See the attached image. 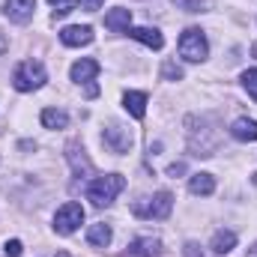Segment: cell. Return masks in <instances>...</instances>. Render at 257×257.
Listing matches in <instances>:
<instances>
[{"label": "cell", "mask_w": 257, "mask_h": 257, "mask_svg": "<svg viewBox=\"0 0 257 257\" xmlns=\"http://www.w3.org/2000/svg\"><path fill=\"white\" fill-rule=\"evenodd\" d=\"M3 251H6V257H21V251H24V245H21L18 239H6Z\"/></svg>", "instance_id": "24"}, {"label": "cell", "mask_w": 257, "mask_h": 257, "mask_svg": "<svg viewBox=\"0 0 257 257\" xmlns=\"http://www.w3.org/2000/svg\"><path fill=\"white\" fill-rule=\"evenodd\" d=\"M60 42L69 45V48L90 45V42H93V27H87V24H72V27H63V30H60Z\"/></svg>", "instance_id": "9"}, {"label": "cell", "mask_w": 257, "mask_h": 257, "mask_svg": "<svg viewBox=\"0 0 257 257\" xmlns=\"http://www.w3.org/2000/svg\"><path fill=\"white\" fill-rule=\"evenodd\" d=\"M233 245H236V233L233 230H218L212 236V242H209L212 254H227V251H233Z\"/></svg>", "instance_id": "17"}, {"label": "cell", "mask_w": 257, "mask_h": 257, "mask_svg": "<svg viewBox=\"0 0 257 257\" xmlns=\"http://www.w3.org/2000/svg\"><path fill=\"white\" fill-rule=\"evenodd\" d=\"M81 224H84V206H81V203H75V200L63 203V206L57 209V215H54V230H57L60 236L75 233Z\"/></svg>", "instance_id": "5"}, {"label": "cell", "mask_w": 257, "mask_h": 257, "mask_svg": "<svg viewBox=\"0 0 257 257\" xmlns=\"http://www.w3.org/2000/svg\"><path fill=\"white\" fill-rule=\"evenodd\" d=\"M171 209H174V194L171 192H159V194H153V197L135 200V206H132V212L138 218H156V221L168 218Z\"/></svg>", "instance_id": "3"}, {"label": "cell", "mask_w": 257, "mask_h": 257, "mask_svg": "<svg viewBox=\"0 0 257 257\" xmlns=\"http://www.w3.org/2000/svg\"><path fill=\"white\" fill-rule=\"evenodd\" d=\"M126 189V177L120 174H108V177H96L90 186H87V197L96 203V206H108L114 203V197Z\"/></svg>", "instance_id": "2"}, {"label": "cell", "mask_w": 257, "mask_h": 257, "mask_svg": "<svg viewBox=\"0 0 257 257\" xmlns=\"http://www.w3.org/2000/svg\"><path fill=\"white\" fill-rule=\"evenodd\" d=\"M96 75H99V63L90 60V57H84V60H78L72 66V81H78V84H93Z\"/></svg>", "instance_id": "13"}, {"label": "cell", "mask_w": 257, "mask_h": 257, "mask_svg": "<svg viewBox=\"0 0 257 257\" xmlns=\"http://www.w3.org/2000/svg\"><path fill=\"white\" fill-rule=\"evenodd\" d=\"M132 39H138V42H144L147 48H153V51H159L162 45H165V36L156 30V27H128L126 30Z\"/></svg>", "instance_id": "11"}, {"label": "cell", "mask_w": 257, "mask_h": 257, "mask_svg": "<svg viewBox=\"0 0 257 257\" xmlns=\"http://www.w3.org/2000/svg\"><path fill=\"white\" fill-rule=\"evenodd\" d=\"M123 108L135 120H144V114H147V96L144 93H126L123 96Z\"/></svg>", "instance_id": "18"}, {"label": "cell", "mask_w": 257, "mask_h": 257, "mask_svg": "<svg viewBox=\"0 0 257 257\" xmlns=\"http://www.w3.org/2000/svg\"><path fill=\"white\" fill-rule=\"evenodd\" d=\"M183 171H186V165H183V162H177V165H171V168H168V174H171V177H177V174H183Z\"/></svg>", "instance_id": "26"}, {"label": "cell", "mask_w": 257, "mask_h": 257, "mask_svg": "<svg viewBox=\"0 0 257 257\" xmlns=\"http://www.w3.org/2000/svg\"><path fill=\"white\" fill-rule=\"evenodd\" d=\"M162 78H165V81H180V78H183V69L174 63V60H168V63L162 66Z\"/></svg>", "instance_id": "22"}, {"label": "cell", "mask_w": 257, "mask_h": 257, "mask_svg": "<svg viewBox=\"0 0 257 257\" xmlns=\"http://www.w3.org/2000/svg\"><path fill=\"white\" fill-rule=\"evenodd\" d=\"M66 159H69V165H72V171H75L78 177H90V174H93V165H90V159L84 156V147H81L78 141H69V144H66Z\"/></svg>", "instance_id": "8"}, {"label": "cell", "mask_w": 257, "mask_h": 257, "mask_svg": "<svg viewBox=\"0 0 257 257\" xmlns=\"http://www.w3.org/2000/svg\"><path fill=\"white\" fill-rule=\"evenodd\" d=\"M242 87L248 90V96L257 102V69H245L242 72Z\"/></svg>", "instance_id": "20"}, {"label": "cell", "mask_w": 257, "mask_h": 257, "mask_svg": "<svg viewBox=\"0 0 257 257\" xmlns=\"http://www.w3.org/2000/svg\"><path fill=\"white\" fill-rule=\"evenodd\" d=\"M111 239H114L111 224H102V221H99V224H93V227L87 230V242H90V245H96V248H102V251L111 245Z\"/></svg>", "instance_id": "14"}, {"label": "cell", "mask_w": 257, "mask_h": 257, "mask_svg": "<svg viewBox=\"0 0 257 257\" xmlns=\"http://www.w3.org/2000/svg\"><path fill=\"white\" fill-rule=\"evenodd\" d=\"M186 254H189V257H200V251H197V245H194V242H189V245H186Z\"/></svg>", "instance_id": "27"}, {"label": "cell", "mask_w": 257, "mask_h": 257, "mask_svg": "<svg viewBox=\"0 0 257 257\" xmlns=\"http://www.w3.org/2000/svg\"><path fill=\"white\" fill-rule=\"evenodd\" d=\"M102 3H105V0H81V6H84L87 12H96V9H102Z\"/></svg>", "instance_id": "25"}, {"label": "cell", "mask_w": 257, "mask_h": 257, "mask_svg": "<svg viewBox=\"0 0 257 257\" xmlns=\"http://www.w3.org/2000/svg\"><path fill=\"white\" fill-rule=\"evenodd\" d=\"M36 12V0H6L3 3V15L12 24H27Z\"/></svg>", "instance_id": "7"}, {"label": "cell", "mask_w": 257, "mask_h": 257, "mask_svg": "<svg viewBox=\"0 0 257 257\" xmlns=\"http://www.w3.org/2000/svg\"><path fill=\"white\" fill-rule=\"evenodd\" d=\"M87 96H90V99L99 96V87H96V84H87Z\"/></svg>", "instance_id": "29"}, {"label": "cell", "mask_w": 257, "mask_h": 257, "mask_svg": "<svg viewBox=\"0 0 257 257\" xmlns=\"http://www.w3.org/2000/svg\"><path fill=\"white\" fill-rule=\"evenodd\" d=\"M42 126L45 128H66L69 126V114L60 108H45L42 111Z\"/></svg>", "instance_id": "19"}, {"label": "cell", "mask_w": 257, "mask_h": 257, "mask_svg": "<svg viewBox=\"0 0 257 257\" xmlns=\"http://www.w3.org/2000/svg\"><path fill=\"white\" fill-rule=\"evenodd\" d=\"M230 135H233L236 141H257V120L239 117V120L230 126Z\"/></svg>", "instance_id": "16"}, {"label": "cell", "mask_w": 257, "mask_h": 257, "mask_svg": "<svg viewBox=\"0 0 257 257\" xmlns=\"http://www.w3.org/2000/svg\"><path fill=\"white\" fill-rule=\"evenodd\" d=\"M102 144L111 150V153H117V156H123V153H128L132 150V135H128V128H123L120 123H111V126L102 132Z\"/></svg>", "instance_id": "6"}, {"label": "cell", "mask_w": 257, "mask_h": 257, "mask_svg": "<svg viewBox=\"0 0 257 257\" xmlns=\"http://www.w3.org/2000/svg\"><path fill=\"white\" fill-rule=\"evenodd\" d=\"M174 6H183L186 12H200L206 6V0H174Z\"/></svg>", "instance_id": "23"}, {"label": "cell", "mask_w": 257, "mask_h": 257, "mask_svg": "<svg viewBox=\"0 0 257 257\" xmlns=\"http://www.w3.org/2000/svg\"><path fill=\"white\" fill-rule=\"evenodd\" d=\"M189 192L197 194V197H209V194L215 192V177H212V174H192Z\"/></svg>", "instance_id": "15"}, {"label": "cell", "mask_w": 257, "mask_h": 257, "mask_svg": "<svg viewBox=\"0 0 257 257\" xmlns=\"http://www.w3.org/2000/svg\"><path fill=\"white\" fill-rule=\"evenodd\" d=\"M6 48H9V39H6V36H3V33H0V57H3V54H6Z\"/></svg>", "instance_id": "28"}, {"label": "cell", "mask_w": 257, "mask_h": 257, "mask_svg": "<svg viewBox=\"0 0 257 257\" xmlns=\"http://www.w3.org/2000/svg\"><path fill=\"white\" fill-rule=\"evenodd\" d=\"M105 27L111 30V33H123L132 27V9H123V6H117V9H111L108 15H105Z\"/></svg>", "instance_id": "12"}, {"label": "cell", "mask_w": 257, "mask_h": 257, "mask_svg": "<svg viewBox=\"0 0 257 257\" xmlns=\"http://www.w3.org/2000/svg\"><path fill=\"white\" fill-rule=\"evenodd\" d=\"M156 254H162V242L156 236H138L123 251V257H156Z\"/></svg>", "instance_id": "10"}, {"label": "cell", "mask_w": 257, "mask_h": 257, "mask_svg": "<svg viewBox=\"0 0 257 257\" xmlns=\"http://www.w3.org/2000/svg\"><path fill=\"white\" fill-rule=\"evenodd\" d=\"M45 81H48V72H45V66L39 63V60H21L12 69V87L18 93H33Z\"/></svg>", "instance_id": "1"}, {"label": "cell", "mask_w": 257, "mask_h": 257, "mask_svg": "<svg viewBox=\"0 0 257 257\" xmlns=\"http://www.w3.org/2000/svg\"><path fill=\"white\" fill-rule=\"evenodd\" d=\"M248 251H254V254H257V242H254V245H251V248H248Z\"/></svg>", "instance_id": "30"}, {"label": "cell", "mask_w": 257, "mask_h": 257, "mask_svg": "<svg viewBox=\"0 0 257 257\" xmlns=\"http://www.w3.org/2000/svg\"><path fill=\"white\" fill-rule=\"evenodd\" d=\"M180 54H183L189 63H200V60H206V54H209V45H206V36H203V30L189 27V30L180 36Z\"/></svg>", "instance_id": "4"}, {"label": "cell", "mask_w": 257, "mask_h": 257, "mask_svg": "<svg viewBox=\"0 0 257 257\" xmlns=\"http://www.w3.org/2000/svg\"><path fill=\"white\" fill-rule=\"evenodd\" d=\"M51 6H54V18H63V15H69L81 0H48Z\"/></svg>", "instance_id": "21"}]
</instances>
